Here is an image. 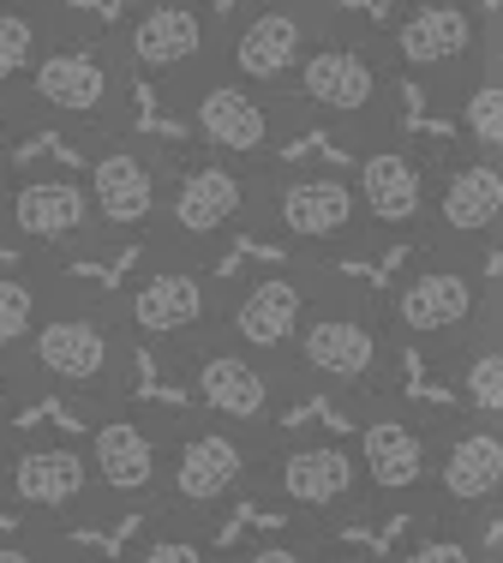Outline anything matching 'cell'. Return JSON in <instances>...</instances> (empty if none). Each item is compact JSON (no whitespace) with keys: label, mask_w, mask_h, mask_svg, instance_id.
<instances>
[{"label":"cell","mask_w":503,"mask_h":563,"mask_svg":"<svg viewBox=\"0 0 503 563\" xmlns=\"http://www.w3.org/2000/svg\"><path fill=\"white\" fill-rule=\"evenodd\" d=\"M288 97H294L306 132H329L354 156L402 132V73L390 60V43L378 24H366L348 7L317 36Z\"/></svg>","instance_id":"obj_1"},{"label":"cell","mask_w":503,"mask_h":563,"mask_svg":"<svg viewBox=\"0 0 503 563\" xmlns=\"http://www.w3.org/2000/svg\"><path fill=\"white\" fill-rule=\"evenodd\" d=\"M132 330L109 288L66 276L48 300L31 347L19 354V378L31 396H60L78 413L132 396Z\"/></svg>","instance_id":"obj_2"},{"label":"cell","mask_w":503,"mask_h":563,"mask_svg":"<svg viewBox=\"0 0 503 563\" xmlns=\"http://www.w3.org/2000/svg\"><path fill=\"white\" fill-rule=\"evenodd\" d=\"M24 126H48L72 144H97L109 132H126L138 114V78L126 66V48L114 36V24H97L85 12H72V24L55 36L36 73L24 78L19 97Z\"/></svg>","instance_id":"obj_3"},{"label":"cell","mask_w":503,"mask_h":563,"mask_svg":"<svg viewBox=\"0 0 503 563\" xmlns=\"http://www.w3.org/2000/svg\"><path fill=\"white\" fill-rule=\"evenodd\" d=\"M395 354H402V342L383 318V294H366L360 282H342L336 271L317 276L300 336L288 347V372H294L300 390L360 408L372 396L402 390L395 384Z\"/></svg>","instance_id":"obj_4"},{"label":"cell","mask_w":503,"mask_h":563,"mask_svg":"<svg viewBox=\"0 0 503 563\" xmlns=\"http://www.w3.org/2000/svg\"><path fill=\"white\" fill-rule=\"evenodd\" d=\"M485 252L456 246V240H414L407 264L383 288V318H390L395 342L420 347L438 366L449 347H461L480 330L485 312Z\"/></svg>","instance_id":"obj_5"},{"label":"cell","mask_w":503,"mask_h":563,"mask_svg":"<svg viewBox=\"0 0 503 563\" xmlns=\"http://www.w3.org/2000/svg\"><path fill=\"white\" fill-rule=\"evenodd\" d=\"M258 240H276L288 258L306 264H329L342 252H360L372 240V222H366L360 186L354 174L317 168V163H270L258 186V222H252Z\"/></svg>","instance_id":"obj_6"},{"label":"cell","mask_w":503,"mask_h":563,"mask_svg":"<svg viewBox=\"0 0 503 563\" xmlns=\"http://www.w3.org/2000/svg\"><path fill=\"white\" fill-rule=\"evenodd\" d=\"M258 186H264V168L216 156L187 139V151H175V168H168L163 222L144 246L192 252V258L216 264L222 246L252 234V222H258Z\"/></svg>","instance_id":"obj_7"},{"label":"cell","mask_w":503,"mask_h":563,"mask_svg":"<svg viewBox=\"0 0 503 563\" xmlns=\"http://www.w3.org/2000/svg\"><path fill=\"white\" fill-rule=\"evenodd\" d=\"M222 31L228 12L216 0H132L114 19L126 66L163 109L222 73Z\"/></svg>","instance_id":"obj_8"},{"label":"cell","mask_w":503,"mask_h":563,"mask_svg":"<svg viewBox=\"0 0 503 563\" xmlns=\"http://www.w3.org/2000/svg\"><path fill=\"white\" fill-rule=\"evenodd\" d=\"M222 300H228V288L216 282V264L192 258V252H168V246H138V264L114 288V306H121L132 342L163 347L168 360L180 347L216 336Z\"/></svg>","instance_id":"obj_9"},{"label":"cell","mask_w":503,"mask_h":563,"mask_svg":"<svg viewBox=\"0 0 503 563\" xmlns=\"http://www.w3.org/2000/svg\"><path fill=\"white\" fill-rule=\"evenodd\" d=\"M485 0H402L383 24L402 85H414L432 109L449 114V102L485 73Z\"/></svg>","instance_id":"obj_10"},{"label":"cell","mask_w":503,"mask_h":563,"mask_svg":"<svg viewBox=\"0 0 503 563\" xmlns=\"http://www.w3.org/2000/svg\"><path fill=\"white\" fill-rule=\"evenodd\" d=\"M258 486L288 521L317 528V533L342 528V521H360L372 509V486H366L354 438H329V432H300V438L276 432L264 444Z\"/></svg>","instance_id":"obj_11"},{"label":"cell","mask_w":503,"mask_h":563,"mask_svg":"<svg viewBox=\"0 0 503 563\" xmlns=\"http://www.w3.org/2000/svg\"><path fill=\"white\" fill-rule=\"evenodd\" d=\"M264 432H241L210 413H175V438H168V474H163V504L156 516L180 521H216L234 498L258 486L264 467Z\"/></svg>","instance_id":"obj_12"},{"label":"cell","mask_w":503,"mask_h":563,"mask_svg":"<svg viewBox=\"0 0 503 563\" xmlns=\"http://www.w3.org/2000/svg\"><path fill=\"white\" fill-rule=\"evenodd\" d=\"M0 504L60 533L114 521L85 438H0Z\"/></svg>","instance_id":"obj_13"},{"label":"cell","mask_w":503,"mask_h":563,"mask_svg":"<svg viewBox=\"0 0 503 563\" xmlns=\"http://www.w3.org/2000/svg\"><path fill=\"white\" fill-rule=\"evenodd\" d=\"M168 114H180V126H187L192 144H204V151H216V156H234V163H252V168L282 163L288 144L306 132L294 97L241 85L234 73L204 78V85L187 90Z\"/></svg>","instance_id":"obj_14"},{"label":"cell","mask_w":503,"mask_h":563,"mask_svg":"<svg viewBox=\"0 0 503 563\" xmlns=\"http://www.w3.org/2000/svg\"><path fill=\"white\" fill-rule=\"evenodd\" d=\"M175 372L187 378L198 413L228 420V426H241V432H264V438H276L282 408L300 396L294 372H288L282 360L252 354V347H241L234 336H222V330H216V336H204V342H192V347H180Z\"/></svg>","instance_id":"obj_15"},{"label":"cell","mask_w":503,"mask_h":563,"mask_svg":"<svg viewBox=\"0 0 503 563\" xmlns=\"http://www.w3.org/2000/svg\"><path fill=\"white\" fill-rule=\"evenodd\" d=\"M168 438H175V413L144 408V401H109V408L85 413V450L102 479L114 521L121 516H156L163 504V474H168Z\"/></svg>","instance_id":"obj_16"},{"label":"cell","mask_w":503,"mask_h":563,"mask_svg":"<svg viewBox=\"0 0 503 563\" xmlns=\"http://www.w3.org/2000/svg\"><path fill=\"white\" fill-rule=\"evenodd\" d=\"M168 168H175V144L144 139L138 126L85 144V186H90V205H97L109 252L144 246L156 234L163 198H168Z\"/></svg>","instance_id":"obj_17"},{"label":"cell","mask_w":503,"mask_h":563,"mask_svg":"<svg viewBox=\"0 0 503 563\" xmlns=\"http://www.w3.org/2000/svg\"><path fill=\"white\" fill-rule=\"evenodd\" d=\"M342 19L336 0H241L222 31V73L288 97L317 36Z\"/></svg>","instance_id":"obj_18"},{"label":"cell","mask_w":503,"mask_h":563,"mask_svg":"<svg viewBox=\"0 0 503 563\" xmlns=\"http://www.w3.org/2000/svg\"><path fill=\"white\" fill-rule=\"evenodd\" d=\"M354 450H360L372 509H426L432 455H438V413L414 408L402 390L354 408Z\"/></svg>","instance_id":"obj_19"},{"label":"cell","mask_w":503,"mask_h":563,"mask_svg":"<svg viewBox=\"0 0 503 563\" xmlns=\"http://www.w3.org/2000/svg\"><path fill=\"white\" fill-rule=\"evenodd\" d=\"M0 246H12L19 258H85V252H109L90 205L85 174H12L0 186Z\"/></svg>","instance_id":"obj_20"},{"label":"cell","mask_w":503,"mask_h":563,"mask_svg":"<svg viewBox=\"0 0 503 563\" xmlns=\"http://www.w3.org/2000/svg\"><path fill=\"white\" fill-rule=\"evenodd\" d=\"M503 504V426L480 413H438V455H432V516H456L480 528Z\"/></svg>","instance_id":"obj_21"},{"label":"cell","mask_w":503,"mask_h":563,"mask_svg":"<svg viewBox=\"0 0 503 563\" xmlns=\"http://www.w3.org/2000/svg\"><path fill=\"white\" fill-rule=\"evenodd\" d=\"M420 240L456 246H503V156L473 144H444L432 156V222Z\"/></svg>","instance_id":"obj_22"},{"label":"cell","mask_w":503,"mask_h":563,"mask_svg":"<svg viewBox=\"0 0 503 563\" xmlns=\"http://www.w3.org/2000/svg\"><path fill=\"white\" fill-rule=\"evenodd\" d=\"M329 264H306V258H282L270 271H252L241 288H228L222 300V336H234L252 354H270L288 366V347L300 336V318H306L317 276Z\"/></svg>","instance_id":"obj_23"},{"label":"cell","mask_w":503,"mask_h":563,"mask_svg":"<svg viewBox=\"0 0 503 563\" xmlns=\"http://www.w3.org/2000/svg\"><path fill=\"white\" fill-rule=\"evenodd\" d=\"M432 156L414 139H383L354 156V186H360L372 240H420L432 222Z\"/></svg>","instance_id":"obj_24"},{"label":"cell","mask_w":503,"mask_h":563,"mask_svg":"<svg viewBox=\"0 0 503 563\" xmlns=\"http://www.w3.org/2000/svg\"><path fill=\"white\" fill-rule=\"evenodd\" d=\"M78 7L66 0H0V97H19L36 60L55 48Z\"/></svg>","instance_id":"obj_25"},{"label":"cell","mask_w":503,"mask_h":563,"mask_svg":"<svg viewBox=\"0 0 503 563\" xmlns=\"http://www.w3.org/2000/svg\"><path fill=\"white\" fill-rule=\"evenodd\" d=\"M60 282H66V264H55V258L0 264V360H7V366H19V354L31 347Z\"/></svg>","instance_id":"obj_26"},{"label":"cell","mask_w":503,"mask_h":563,"mask_svg":"<svg viewBox=\"0 0 503 563\" xmlns=\"http://www.w3.org/2000/svg\"><path fill=\"white\" fill-rule=\"evenodd\" d=\"M438 372H444L449 390H456L461 413H480V420L503 426V342L473 330L468 342L449 347V354L438 360Z\"/></svg>","instance_id":"obj_27"},{"label":"cell","mask_w":503,"mask_h":563,"mask_svg":"<svg viewBox=\"0 0 503 563\" xmlns=\"http://www.w3.org/2000/svg\"><path fill=\"white\" fill-rule=\"evenodd\" d=\"M121 563H228L222 545L210 540V521L180 516H144V533H132Z\"/></svg>","instance_id":"obj_28"},{"label":"cell","mask_w":503,"mask_h":563,"mask_svg":"<svg viewBox=\"0 0 503 563\" xmlns=\"http://www.w3.org/2000/svg\"><path fill=\"white\" fill-rule=\"evenodd\" d=\"M395 563H492V552H485V540H480V528H473V521L420 509V528L402 540Z\"/></svg>","instance_id":"obj_29"},{"label":"cell","mask_w":503,"mask_h":563,"mask_svg":"<svg viewBox=\"0 0 503 563\" xmlns=\"http://www.w3.org/2000/svg\"><path fill=\"white\" fill-rule=\"evenodd\" d=\"M449 120H456L461 144L485 156H503V78L498 73H480L456 102H449Z\"/></svg>","instance_id":"obj_30"},{"label":"cell","mask_w":503,"mask_h":563,"mask_svg":"<svg viewBox=\"0 0 503 563\" xmlns=\"http://www.w3.org/2000/svg\"><path fill=\"white\" fill-rule=\"evenodd\" d=\"M329 545L317 540V528H300V521H282V533H264V540L241 545L228 563H317Z\"/></svg>","instance_id":"obj_31"},{"label":"cell","mask_w":503,"mask_h":563,"mask_svg":"<svg viewBox=\"0 0 503 563\" xmlns=\"http://www.w3.org/2000/svg\"><path fill=\"white\" fill-rule=\"evenodd\" d=\"M72 552V533L43 528V521H24V528L0 533V563H60Z\"/></svg>","instance_id":"obj_32"},{"label":"cell","mask_w":503,"mask_h":563,"mask_svg":"<svg viewBox=\"0 0 503 563\" xmlns=\"http://www.w3.org/2000/svg\"><path fill=\"white\" fill-rule=\"evenodd\" d=\"M24 114H19V102L12 97H0V174H12L19 168V144H24Z\"/></svg>","instance_id":"obj_33"},{"label":"cell","mask_w":503,"mask_h":563,"mask_svg":"<svg viewBox=\"0 0 503 563\" xmlns=\"http://www.w3.org/2000/svg\"><path fill=\"white\" fill-rule=\"evenodd\" d=\"M24 378H19V366H7V360H0V432H7L12 420H19V408H24Z\"/></svg>","instance_id":"obj_34"},{"label":"cell","mask_w":503,"mask_h":563,"mask_svg":"<svg viewBox=\"0 0 503 563\" xmlns=\"http://www.w3.org/2000/svg\"><path fill=\"white\" fill-rule=\"evenodd\" d=\"M485 73L503 78V7L485 12Z\"/></svg>","instance_id":"obj_35"},{"label":"cell","mask_w":503,"mask_h":563,"mask_svg":"<svg viewBox=\"0 0 503 563\" xmlns=\"http://www.w3.org/2000/svg\"><path fill=\"white\" fill-rule=\"evenodd\" d=\"M480 336L503 342V282H492L485 288V312H480Z\"/></svg>","instance_id":"obj_36"},{"label":"cell","mask_w":503,"mask_h":563,"mask_svg":"<svg viewBox=\"0 0 503 563\" xmlns=\"http://www.w3.org/2000/svg\"><path fill=\"white\" fill-rule=\"evenodd\" d=\"M60 563H102V558H90V552H85V545H78V540H72V552H66Z\"/></svg>","instance_id":"obj_37"},{"label":"cell","mask_w":503,"mask_h":563,"mask_svg":"<svg viewBox=\"0 0 503 563\" xmlns=\"http://www.w3.org/2000/svg\"><path fill=\"white\" fill-rule=\"evenodd\" d=\"M317 563H360V558H342V552H324V558H317Z\"/></svg>","instance_id":"obj_38"},{"label":"cell","mask_w":503,"mask_h":563,"mask_svg":"<svg viewBox=\"0 0 503 563\" xmlns=\"http://www.w3.org/2000/svg\"><path fill=\"white\" fill-rule=\"evenodd\" d=\"M12 174H19V168H12ZM12 174H0V186H7V180H12Z\"/></svg>","instance_id":"obj_39"},{"label":"cell","mask_w":503,"mask_h":563,"mask_svg":"<svg viewBox=\"0 0 503 563\" xmlns=\"http://www.w3.org/2000/svg\"><path fill=\"white\" fill-rule=\"evenodd\" d=\"M492 563H503V552H492Z\"/></svg>","instance_id":"obj_40"},{"label":"cell","mask_w":503,"mask_h":563,"mask_svg":"<svg viewBox=\"0 0 503 563\" xmlns=\"http://www.w3.org/2000/svg\"><path fill=\"white\" fill-rule=\"evenodd\" d=\"M66 7H78V0H66Z\"/></svg>","instance_id":"obj_41"},{"label":"cell","mask_w":503,"mask_h":563,"mask_svg":"<svg viewBox=\"0 0 503 563\" xmlns=\"http://www.w3.org/2000/svg\"><path fill=\"white\" fill-rule=\"evenodd\" d=\"M0 438H7V432H0Z\"/></svg>","instance_id":"obj_42"}]
</instances>
